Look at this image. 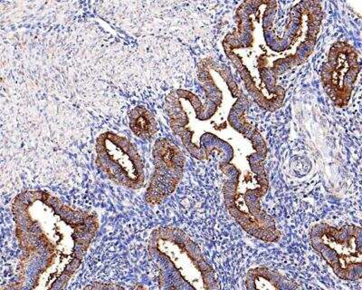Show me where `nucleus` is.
<instances>
[{
	"label": "nucleus",
	"instance_id": "nucleus-1",
	"mask_svg": "<svg viewBox=\"0 0 362 290\" xmlns=\"http://www.w3.org/2000/svg\"><path fill=\"white\" fill-rule=\"evenodd\" d=\"M23 253L12 289H63L78 270L98 231L93 211L74 209L44 191H25L11 206Z\"/></svg>",
	"mask_w": 362,
	"mask_h": 290
},
{
	"label": "nucleus",
	"instance_id": "nucleus-2",
	"mask_svg": "<svg viewBox=\"0 0 362 290\" xmlns=\"http://www.w3.org/2000/svg\"><path fill=\"white\" fill-rule=\"evenodd\" d=\"M148 248L151 257L168 267L180 289H219L214 270L204 259L198 245L180 228H157L151 235Z\"/></svg>",
	"mask_w": 362,
	"mask_h": 290
},
{
	"label": "nucleus",
	"instance_id": "nucleus-3",
	"mask_svg": "<svg viewBox=\"0 0 362 290\" xmlns=\"http://www.w3.org/2000/svg\"><path fill=\"white\" fill-rule=\"evenodd\" d=\"M313 249L336 276L355 282L362 277V230L355 225L341 228L327 224L315 225L310 231Z\"/></svg>",
	"mask_w": 362,
	"mask_h": 290
},
{
	"label": "nucleus",
	"instance_id": "nucleus-4",
	"mask_svg": "<svg viewBox=\"0 0 362 290\" xmlns=\"http://www.w3.org/2000/svg\"><path fill=\"white\" fill-rule=\"evenodd\" d=\"M222 172L228 176L224 185L226 209L240 227L251 236L267 243H276L281 238L276 221L261 209L260 199L266 195L268 186L247 188L244 195L235 192L240 170L230 163H221Z\"/></svg>",
	"mask_w": 362,
	"mask_h": 290
},
{
	"label": "nucleus",
	"instance_id": "nucleus-5",
	"mask_svg": "<svg viewBox=\"0 0 362 290\" xmlns=\"http://www.w3.org/2000/svg\"><path fill=\"white\" fill-rule=\"evenodd\" d=\"M96 166L117 185L132 190L141 188L144 164L135 145L127 138L105 132L96 140Z\"/></svg>",
	"mask_w": 362,
	"mask_h": 290
},
{
	"label": "nucleus",
	"instance_id": "nucleus-6",
	"mask_svg": "<svg viewBox=\"0 0 362 290\" xmlns=\"http://www.w3.org/2000/svg\"><path fill=\"white\" fill-rule=\"evenodd\" d=\"M360 71L358 54L354 47L344 42L332 47L327 62L322 66V82L326 93L339 108L348 105Z\"/></svg>",
	"mask_w": 362,
	"mask_h": 290
},
{
	"label": "nucleus",
	"instance_id": "nucleus-7",
	"mask_svg": "<svg viewBox=\"0 0 362 290\" xmlns=\"http://www.w3.org/2000/svg\"><path fill=\"white\" fill-rule=\"evenodd\" d=\"M155 170L147 189L145 201L158 205L175 191L182 179L185 158L173 141L163 138L153 150Z\"/></svg>",
	"mask_w": 362,
	"mask_h": 290
},
{
	"label": "nucleus",
	"instance_id": "nucleus-8",
	"mask_svg": "<svg viewBox=\"0 0 362 290\" xmlns=\"http://www.w3.org/2000/svg\"><path fill=\"white\" fill-rule=\"evenodd\" d=\"M245 284L249 290L296 289L299 288L286 277L263 267L249 270Z\"/></svg>",
	"mask_w": 362,
	"mask_h": 290
},
{
	"label": "nucleus",
	"instance_id": "nucleus-9",
	"mask_svg": "<svg viewBox=\"0 0 362 290\" xmlns=\"http://www.w3.org/2000/svg\"><path fill=\"white\" fill-rule=\"evenodd\" d=\"M130 128L136 137L150 140L157 133L158 125L154 115L144 106H137L129 112Z\"/></svg>",
	"mask_w": 362,
	"mask_h": 290
},
{
	"label": "nucleus",
	"instance_id": "nucleus-10",
	"mask_svg": "<svg viewBox=\"0 0 362 290\" xmlns=\"http://www.w3.org/2000/svg\"><path fill=\"white\" fill-rule=\"evenodd\" d=\"M247 98H245L243 93L238 98V101L235 103L228 116V122L231 127L235 131L244 135L247 134L253 129L250 124L245 119V109L247 108Z\"/></svg>",
	"mask_w": 362,
	"mask_h": 290
}]
</instances>
